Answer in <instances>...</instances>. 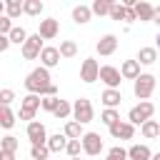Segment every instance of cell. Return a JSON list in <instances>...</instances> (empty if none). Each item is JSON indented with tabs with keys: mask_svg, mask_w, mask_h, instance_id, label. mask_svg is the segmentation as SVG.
Returning <instances> with one entry per match:
<instances>
[{
	"mask_svg": "<svg viewBox=\"0 0 160 160\" xmlns=\"http://www.w3.org/2000/svg\"><path fill=\"white\" fill-rule=\"evenodd\" d=\"M100 80L108 85V90H120L122 82V72L112 65H100Z\"/></svg>",
	"mask_w": 160,
	"mask_h": 160,
	"instance_id": "cell-5",
	"label": "cell"
},
{
	"mask_svg": "<svg viewBox=\"0 0 160 160\" xmlns=\"http://www.w3.org/2000/svg\"><path fill=\"white\" fill-rule=\"evenodd\" d=\"M120 72H122V80H138L142 72H140V62L138 60H125L122 65H120Z\"/></svg>",
	"mask_w": 160,
	"mask_h": 160,
	"instance_id": "cell-14",
	"label": "cell"
},
{
	"mask_svg": "<svg viewBox=\"0 0 160 160\" xmlns=\"http://www.w3.org/2000/svg\"><path fill=\"white\" fill-rule=\"evenodd\" d=\"M152 112H155V105L150 102V100H145V102H140V105H135V108H130V112H128V122H132V125H145L150 118H152Z\"/></svg>",
	"mask_w": 160,
	"mask_h": 160,
	"instance_id": "cell-2",
	"label": "cell"
},
{
	"mask_svg": "<svg viewBox=\"0 0 160 160\" xmlns=\"http://www.w3.org/2000/svg\"><path fill=\"white\" fill-rule=\"evenodd\" d=\"M10 42H12L10 35H0V52H5V50L10 48Z\"/></svg>",
	"mask_w": 160,
	"mask_h": 160,
	"instance_id": "cell-39",
	"label": "cell"
},
{
	"mask_svg": "<svg viewBox=\"0 0 160 160\" xmlns=\"http://www.w3.org/2000/svg\"><path fill=\"white\" fill-rule=\"evenodd\" d=\"M62 135L68 138V140H82V125L78 122V120H68L65 122V130H62Z\"/></svg>",
	"mask_w": 160,
	"mask_h": 160,
	"instance_id": "cell-16",
	"label": "cell"
},
{
	"mask_svg": "<svg viewBox=\"0 0 160 160\" xmlns=\"http://www.w3.org/2000/svg\"><path fill=\"white\" fill-rule=\"evenodd\" d=\"M90 18H92V10H90L88 5H75V8H72V20H75L78 25L90 22Z\"/></svg>",
	"mask_w": 160,
	"mask_h": 160,
	"instance_id": "cell-18",
	"label": "cell"
},
{
	"mask_svg": "<svg viewBox=\"0 0 160 160\" xmlns=\"http://www.w3.org/2000/svg\"><path fill=\"white\" fill-rule=\"evenodd\" d=\"M100 100H102L105 108H118V105L122 102V92H120V90H105V92L100 95Z\"/></svg>",
	"mask_w": 160,
	"mask_h": 160,
	"instance_id": "cell-19",
	"label": "cell"
},
{
	"mask_svg": "<svg viewBox=\"0 0 160 160\" xmlns=\"http://www.w3.org/2000/svg\"><path fill=\"white\" fill-rule=\"evenodd\" d=\"M50 85H52V82H50V70L42 68V65L35 68V70L25 78V90L32 92V95H40V98H42V92H45Z\"/></svg>",
	"mask_w": 160,
	"mask_h": 160,
	"instance_id": "cell-1",
	"label": "cell"
},
{
	"mask_svg": "<svg viewBox=\"0 0 160 160\" xmlns=\"http://www.w3.org/2000/svg\"><path fill=\"white\" fill-rule=\"evenodd\" d=\"M18 148H20L18 138H12V135H5V138H2V150H8V152H15Z\"/></svg>",
	"mask_w": 160,
	"mask_h": 160,
	"instance_id": "cell-35",
	"label": "cell"
},
{
	"mask_svg": "<svg viewBox=\"0 0 160 160\" xmlns=\"http://www.w3.org/2000/svg\"><path fill=\"white\" fill-rule=\"evenodd\" d=\"M58 32H60V22H58L55 18H45V20H40V30H38V35H40L42 40H52V38H58Z\"/></svg>",
	"mask_w": 160,
	"mask_h": 160,
	"instance_id": "cell-10",
	"label": "cell"
},
{
	"mask_svg": "<svg viewBox=\"0 0 160 160\" xmlns=\"http://www.w3.org/2000/svg\"><path fill=\"white\" fill-rule=\"evenodd\" d=\"M100 120H102L108 128H112L115 122H120V112H118L115 108H105V110L100 112Z\"/></svg>",
	"mask_w": 160,
	"mask_h": 160,
	"instance_id": "cell-24",
	"label": "cell"
},
{
	"mask_svg": "<svg viewBox=\"0 0 160 160\" xmlns=\"http://www.w3.org/2000/svg\"><path fill=\"white\" fill-rule=\"evenodd\" d=\"M28 38H30V35L25 32V28H18V25H15V28H12V32H10V40H12L15 45H25V42H28Z\"/></svg>",
	"mask_w": 160,
	"mask_h": 160,
	"instance_id": "cell-30",
	"label": "cell"
},
{
	"mask_svg": "<svg viewBox=\"0 0 160 160\" xmlns=\"http://www.w3.org/2000/svg\"><path fill=\"white\" fill-rule=\"evenodd\" d=\"M152 22H158V25H160V5L155 8V15H152Z\"/></svg>",
	"mask_w": 160,
	"mask_h": 160,
	"instance_id": "cell-43",
	"label": "cell"
},
{
	"mask_svg": "<svg viewBox=\"0 0 160 160\" xmlns=\"http://www.w3.org/2000/svg\"><path fill=\"white\" fill-rule=\"evenodd\" d=\"M72 118H75L80 125L90 122V120H92V102H90L88 98H78V100L72 102Z\"/></svg>",
	"mask_w": 160,
	"mask_h": 160,
	"instance_id": "cell-4",
	"label": "cell"
},
{
	"mask_svg": "<svg viewBox=\"0 0 160 160\" xmlns=\"http://www.w3.org/2000/svg\"><path fill=\"white\" fill-rule=\"evenodd\" d=\"M155 60H158V48H140V52H138L140 65H152Z\"/></svg>",
	"mask_w": 160,
	"mask_h": 160,
	"instance_id": "cell-21",
	"label": "cell"
},
{
	"mask_svg": "<svg viewBox=\"0 0 160 160\" xmlns=\"http://www.w3.org/2000/svg\"><path fill=\"white\" fill-rule=\"evenodd\" d=\"M135 15H138V20H140V22H152L155 8H152L150 2H145V0H140V2L135 5Z\"/></svg>",
	"mask_w": 160,
	"mask_h": 160,
	"instance_id": "cell-15",
	"label": "cell"
},
{
	"mask_svg": "<svg viewBox=\"0 0 160 160\" xmlns=\"http://www.w3.org/2000/svg\"><path fill=\"white\" fill-rule=\"evenodd\" d=\"M58 50H60L62 58H75V55H78V45H75L72 40H60V48H58Z\"/></svg>",
	"mask_w": 160,
	"mask_h": 160,
	"instance_id": "cell-28",
	"label": "cell"
},
{
	"mask_svg": "<svg viewBox=\"0 0 160 160\" xmlns=\"http://www.w3.org/2000/svg\"><path fill=\"white\" fill-rule=\"evenodd\" d=\"M40 12H42V2H40V0H25V15L38 18Z\"/></svg>",
	"mask_w": 160,
	"mask_h": 160,
	"instance_id": "cell-29",
	"label": "cell"
},
{
	"mask_svg": "<svg viewBox=\"0 0 160 160\" xmlns=\"http://www.w3.org/2000/svg\"><path fill=\"white\" fill-rule=\"evenodd\" d=\"M12 100H15V92H12L10 88H2V90H0V102H2V105H10Z\"/></svg>",
	"mask_w": 160,
	"mask_h": 160,
	"instance_id": "cell-38",
	"label": "cell"
},
{
	"mask_svg": "<svg viewBox=\"0 0 160 160\" xmlns=\"http://www.w3.org/2000/svg\"><path fill=\"white\" fill-rule=\"evenodd\" d=\"M105 160H112V158H105Z\"/></svg>",
	"mask_w": 160,
	"mask_h": 160,
	"instance_id": "cell-47",
	"label": "cell"
},
{
	"mask_svg": "<svg viewBox=\"0 0 160 160\" xmlns=\"http://www.w3.org/2000/svg\"><path fill=\"white\" fill-rule=\"evenodd\" d=\"M110 135H112L115 140H130V138L135 135V125L128 122V120H120V122H115V125L110 128Z\"/></svg>",
	"mask_w": 160,
	"mask_h": 160,
	"instance_id": "cell-12",
	"label": "cell"
},
{
	"mask_svg": "<svg viewBox=\"0 0 160 160\" xmlns=\"http://www.w3.org/2000/svg\"><path fill=\"white\" fill-rule=\"evenodd\" d=\"M155 48L160 50V32H158V38H155Z\"/></svg>",
	"mask_w": 160,
	"mask_h": 160,
	"instance_id": "cell-44",
	"label": "cell"
},
{
	"mask_svg": "<svg viewBox=\"0 0 160 160\" xmlns=\"http://www.w3.org/2000/svg\"><path fill=\"white\" fill-rule=\"evenodd\" d=\"M140 132H142V138L152 140V138H158V135H160V122H158V120H148V122L140 128Z\"/></svg>",
	"mask_w": 160,
	"mask_h": 160,
	"instance_id": "cell-23",
	"label": "cell"
},
{
	"mask_svg": "<svg viewBox=\"0 0 160 160\" xmlns=\"http://www.w3.org/2000/svg\"><path fill=\"white\" fill-rule=\"evenodd\" d=\"M28 140H30V145H48V132H45V125L42 122H38V120H32V122H28Z\"/></svg>",
	"mask_w": 160,
	"mask_h": 160,
	"instance_id": "cell-8",
	"label": "cell"
},
{
	"mask_svg": "<svg viewBox=\"0 0 160 160\" xmlns=\"http://www.w3.org/2000/svg\"><path fill=\"white\" fill-rule=\"evenodd\" d=\"M0 125H2L5 130H10V128L15 125V112L10 110V105H2V110H0Z\"/></svg>",
	"mask_w": 160,
	"mask_h": 160,
	"instance_id": "cell-25",
	"label": "cell"
},
{
	"mask_svg": "<svg viewBox=\"0 0 160 160\" xmlns=\"http://www.w3.org/2000/svg\"><path fill=\"white\" fill-rule=\"evenodd\" d=\"M132 20H138V15H135V10H128V15H125V22H132Z\"/></svg>",
	"mask_w": 160,
	"mask_h": 160,
	"instance_id": "cell-42",
	"label": "cell"
},
{
	"mask_svg": "<svg viewBox=\"0 0 160 160\" xmlns=\"http://www.w3.org/2000/svg\"><path fill=\"white\" fill-rule=\"evenodd\" d=\"M52 115H55L58 120H65V118H70V115H72V105H70L68 100H60V105H58V110H55Z\"/></svg>",
	"mask_w": 160,
	"mask_h": 160,
	"instance_id": "cell-31",
	"label": "cell"
},
{
	"mask_svg": "<svg viewBox=\"0 0 160 160\" xmlns=\"http://www.w3.org/2000/svg\"><path fill=\"white\" fill-rule=\"evenodd\" d=\"M80 80L82 82L100 80V65H98V60H92V58H85L82 60V65H80Z\"/></svg>",
	"mask_w": 160,
	"mask_h": 160,
	"instance_id": "cell-7",
	"label": "cell"
},
{
	"mask_svg": "<svg viewBox=\"0 0 160 160\" xmlns=\"http://www.w3.org/2000/svg\"><path fill=\"white\" fill-rule=\"evenodd\" d=\"M65 152H68L70 158H80V152H82V140H68Z\"/></svg>",
	"mask_w": 160,
	"mask_h": 160,
	"instance_id": "cell-34",
	"label": "cell"
},
{
	"mask_svg": "<svg viewBox=\"0 0 160 160\" xmlns=\"http://www.w3.org/2000/svg\"><path fill=\"white\" fill-rule=\"evenodd\" d=\"M108 158H112V160H128V150L120 148V145H115V148H110Z\"/></svg>",
	"mask_w": 160,
	"mask_h": 160,
	"instance_id": "cell-37",
	"label": "cell"
},
{
	"mask_svg": "<svg viewBox=\"0 0 160 160\" xmlns=\"http://www.w3.org/2000/svg\"><path fill=\"white\" fill-rule=\"evenodd\" d=\"M152 90H155V75H150V72H142V75L135 80V85H132L135 98H138V100H142V102L152 95Z\"/></svg>",
	"mask_w": 160,
	"mask_h": 160,
	"instance_id": "cell-3",
	"label": "cell"
},
{
	"mask_svg": "<svg viewBox=\"0 0 160 160\" xmlns=\"http://www.w3.org/2000/svg\"><path fill=\"white\" fill-rule=\"evenodd\" d=\"M20 108H22V110H32V112H38V108H42V98L28 92V95L20 100Z\"/></svg>",
	"mask_w": 160,
	"mask_h": 160,
	"instance_id": "cell-20",
	"label": "cell"
},
{
	"mask_svg": "<svg viewBox=\"0 0 160 160\" xmlns=\"http://www.w3.org/2000/svg\"><path fill=\"white\" fill-rule=\"evenodd\" d=\"M128 160H152V152L148 145H132L128 150Z\"/></svg>",
	"mask_w": 160,
	"mask_h": 160,
	"instance_id": "cell-17",
	"label": "cell"
},
{
	"mask_svg": "<svg viewBox=\"0 0 160 160\" xmlns=\"http://www.w3.org/2000/svg\"><path fill=\"white\" fill-rule=\"evenodd\" d=\"M60 58H62V55H60V50H58V48H52V45H45V50L40 52V62H42V68H48V70H50V68H55V65L60 62Z\"/></svg>",
	"mask_w": 160,
	"mask_h": 160,
	"instance_id": "cell-13",
	"label": "cell"
},
{
	"mask_svg": "<svg viewBox=\"0 0 160 160\" xmlns=\"http://www.w3.org/2000/svg\"><path fill=\"white\" fill-rule=\"evenodd\" d=\"M70 160H80V158H70Z\"/></svg>",
	"mask_w": 160,
	"mask_h": 160,
	"instance_id": "cell-46",
	"label": "cell"
},
{
	"mask_svg": "<svg viewBox=\"0 0 160 160\" xmlns=\"http://www.w3.org/2000/svg\"><path fill=\"white\" fill-rule=\"evenodd\" d=\"M48 155H50V148L48 145H32L30 148V158L32 160H48Z\"/></svg>",
	"mask_w": 160,
	"mask_h": 160,
	"instance_id": "cell-32",
	"label": "cell"
},
{
	"mask_svg": "<svg viewBox=\"0 0 160 160\" xmlns=\"http://www.w3.org/2000/svg\"><path fill=\"white\" fill-rule=\"evenodd\" d=\"M125 15H128V8L122 5V2H112V8H110V18L112 20H125Z\"/></svg>",
	"mask_w": 160,
	"mask_h": 160,
	"instance_id": "cell-33",
	"label": "cell"
},
{
	"mask_svg": "<svg viewBox=\"0 0 160 160\" xmlns=\"http://www.w3.org/2000/svg\"><path fill=\"white\" fill-rule=\"evenodd\" d=\"M95 50H98V55H102V58H108V55H112V52L118 50V38H115L112 32H108V35H102V38L98 40V45H95Z\"/></svg>",
	"mask_w": 160,
	"mask_h": 160,
	"instance_id": "cell-11",
	"label": "cell"
},
{
	"mask_svg": "<svg viewBox=\"0 0 160 160\" xmlns=\"http://www.w3.org/2000/svg\"><path fill=\"white\" fill-rule=\"evenodd\" d=\"M48 148H50V152H62V150L68 148V138H65V135H60V132H55V135H50Z\"/></svg>",
	"mask_w": 160,
	"mask_h": 160,
	"instance_id": "cell-22",
	"label": "cell"
},
{
	"mask_svg": "<svg viewBox=\"0 0 160 160\" xmlns=\"http://www.w3.org/2000/svg\"><path fill=\"white\" fill-rule=\"evenodd\" d=\"M0 160H15V152H8V150H0Z\"/></svg>",
	"mask_w": 160,
	"mask_h": 160,
	"instance_id": "cell-41",
	"label": "cell"
},
{
	"mask_svg": "<svg viewBox=\"0 0 160 160\" xmlns=\"http://www.w3.org/2000/svg\"><path fill=\"white\" fill-rule=\"evenodd\" d=\"M58 105H60V98H58V95H55V98H42V110L55 112V110H58Z\"/></svg>",
	"mask_w": 160,
	"mask_h": 160,
	"instance_id": "cell-36",
	"label": "cell"
},
{
	"mask_svg": "<svg viewBox=\"0 0 160 160\" xmlns=\"http://www.w3.org/2000/svg\"><path fill=\"white\" fill-rule=\"evenodd\" d=\"M18 115H20V120H28V122H32V118H35V112H32V110H22V108H20V112H18Z\"/></svg>",
	"mask_w": 160,
	"mask_h": 160,
	"instance_id": "cell-40",
	"label": "cell"
},
{
	"mask_svg": "<svg viewBox=\"0 0 160 160\" xmlns=\"http://www.w3.org/2000/svg\"><path fill=\"white\" fill-rule=\"evenodd\" d=\"M82 152L85 155H100L102 152V138H100V132H85L82 135Z\"/></svg>",
	"mask_w": 160,
	"mask_h": 160,
	"instance_id": "cell-9",
	"label": "cell"
},
{
	"mask_svg": "<svg viewBox=\"0 0 160 160\" xmlns=\"http://www.w3.org/2000/svg\"><path fill=\"white\" fill-rule=\"evenodd\" d=\"M110 8H112V2H110V0H95V2L90 5L92 15H110Z\"/></svg>",
	"mask_w": 160,
	"mask_h": 160,
	"instance_id": "cell-27",
	"label": "cell"
},
{
	"mask_svg": "<svg viewBox=\"0 0 160 160\" xmlns=\"http://www.w3.org/2000/svg\"><path fill=\"white\" fill-rule=\"evenodd\" d=\"M152 160H160V152H155V155H152Z\"/></svg>",
	"mask_w": 160,
	"mask_h": 160,
	"instance_id": "cell-45",
	"label": "cell"
},
{
	"mask_svg": "<svg viewBox=\"0 0 160 160\" xmlns=\"http://www.w3.org/2000/svg\"><path fill=\"white\" fill-rule=\"evenodd\" d=\"M42 50H45L42 38L35 32V35H30V38H28V42L22 45V50H20V52H22V58H25V60H35V58H40V52H42Z\"/></svg>",
	"mask_w": 160,
	"mask_h": 160,
	"instance_id": "cell-6",
	"label": "cell"
},
{
	"mask_svg": "<svg viewBox=\"0 0 160 160\" xmlns=\"http://www.w3.org/2000/svg\"><path fill=\"white\" fill-rule=\"evenodd\" d=\"M20 12H25V2H20V0H8V18L10 20H15V18H20Z\"/></svg>",
	"mask_w": 160,
	"mask_h": 160,
	"instance_id": "cell-26",
	"label": "cell"
}]
</instances>
